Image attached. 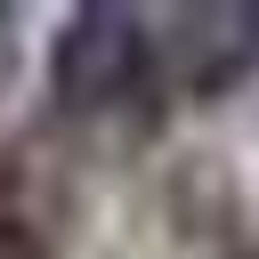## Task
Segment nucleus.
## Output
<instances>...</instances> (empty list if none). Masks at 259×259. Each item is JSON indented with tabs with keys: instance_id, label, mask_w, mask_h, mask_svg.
Here are the masks:
<instances>
[{
	"instance_id": "obj_1",
	"label": "nucleus",
	"mask_w": 259,
	"mask_h": 259,
	"mask_svg": "<svg viewBox=\"0 0 259 259\" xmlns=\"http://www.w3.org/2000/svg\"><path fill=\"white\" fill-rule=\"evenodd\" d=\"M154 89V32L138 8H113V0H81L65 8L57 40H49V97L57 113L73 121H97V113H121Z\"/></svg>"
},
{
	"instance_id": "obj_2",
	"label": "nucleus",
	"mask_w": 259,
	"mask_h": 259,
	"mask_svg": "<svg viewBox=\"0 0 259 259\" xmlns=\"http://www.w3.org/2000/svg\"><path fill=\"white\" fill-rule=\"evenodd\" d=\"M154 73L194 97L219 105L259 73V0H202V8H170V32H154Z\"/></svg>"
},
{
	"instance_id": "obj_3",
	"label": "nucleus",
	"mask_w": 259,
	"mask_h": 259,
	"mask_svg": "<svg viewBox=\"0 0 259 259\" xmlns=\"http://www.w3.org/2000/svg\"><path fill=\"white\" fill-rule=\"evenodd\" d=\"M210 259H259V251H251V243H227V251H210Z\"/></svg>"
}]
</instances>
